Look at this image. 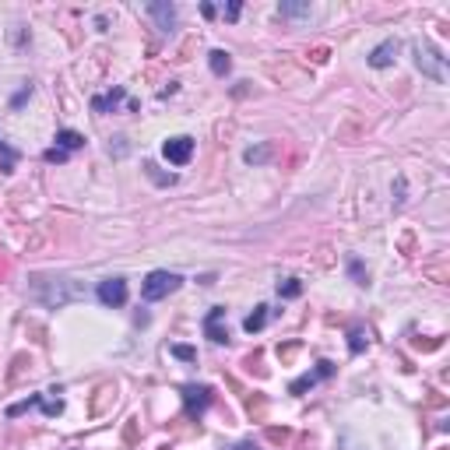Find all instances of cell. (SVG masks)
<instances>
[{
	"label": "cell",
	"mask_w": 450,
	"mask_h": 450,
	"mask_svg": "<svg viewBox=\"0 0 450 450\" xmlns=\"http://www.w3.org/2000/svg\"><path fill=\"white\" fill-rule=\"evenodd\" d=\"M299 292H303L299 278H285V282H278V296H285V299H296Z\"/></svg>",
	"instance_id": "9a60e30c"
},
{
	"label": "cell",
	"mask_w": 450,
	"mask_h": 450,
	"mask_svg": "<svg viewBox=\"0 0 450 450\" xmlns=\"http://www.w3.org/2000/svg\"><path fill=\"white\" fill-rule=\"evenodd\" d=\"M267 313H271V310H267V306L260 303V306H257V310H253V313L243 320V331H246V334H257V331H264V324H267Z\"/></svg>",
	"instance_id": "8fae6325"
},
{
	"label": "cell",
	"mask_w": 450,
	"mask_h": 450,
	"mask_svg": "<svg viewBox=\"0 0 450 450\" xmlns=\"http://www.w3.org/2000/svg\"><path fill=\"white\" fill-rule=\"evenodd\" d=\"M162 155H165V162H172V165H187V162L194 158V137H187V134L169 137V141L162 144Z\"/></svg>",
	"instance_id": "3957f363"
},
{
	"label": "cell",
	"mask_w": 450,
	"mask_h": 450,
	"mask_svg": "<svg viewBox=\"0 0 450 450\" xmlns=\"http://www.w3.org/2000/svg\"><path fill=\"white\" fill-rule=\"evenodd\" d=\"M179 285H183V278H179L176 271H151L144 278V285H141V296L148 303H155V299H165L169 292H176Z\"/></svg>",
	"instance_id": "6da1fadb"
},
{
	"label": "cell",
	"mask_w": 450,
	"mask_h": 450,
	"mask_svg": "<svg viewBox=\"0 0 450 450\" xmlns=\"http://www.w3.org/2000/svg\"><path fill=\"white\" fill-rule=\"evenodd\" d=\"M57 148L60 151H77V148H84V137L77 130H57Z\"/></svg>",
	"instance_id": "7c38bea8"
},
{
	"label": "cell",
	"mask_w": 450,
	"mask_h": 450,
	"mask_svg": "<svg viewBox=\"0 0 450 450\" xmlns=\"http://www.w3.org/2000/svg\"><path fill=\"white\" fill-rule=\"evenodd\" d=\"M123 99H127L123 84H117L113 92H106V96H96V99H92V110H96V113H110V110H117Z\"/></svg>",
	"instance_id": "9c48e42d"
},
{
	"label": "cell",
	"mask_w": 450,
	"mask_h": 450,
	"mask_svg": "<svg viewBox=\"0 0 450 450\" xmlns=\"http://www.w3.org/2000/svg\"><path fill=\"white\" fill-rule=\"evenodd\" d=\"M348 267H352V275H355V278H359V285H366V275H363V267H359V264H355V260H352V264H348Z\"/></svg>",
	"instance_id": "44dd1931"
},
{
	"label": "cell",
	"mask_w": 450,
	"mask_h": 450,
	"mask_svg": "<svg viewBox=\"0 0 450 450\" xmlns=\"http://www.w3.org/2000/svg\"><path fill=\"white\" fill-rule=\"evenodd\" d=\"M331 373H334V363H327V359H324V363H317V370H313V373L299 377V380H296V384H292L289 391H292V394H303V391H310V387H313L317 380H327Z\"/></svg>",
	"instance_id": "52a82bcc"
},
{
	"label": "cell",
	"mask_w": 450,
	"mask_h": 450,
	"mask_svg": "<svg viewBox=\"0 0 450 450\" xmlns=\"http://www.w3.org/2000/svg\"><path fill=\"white\" fill-rule=\"evenodd\" d=\"M232 450H260V447H253V443H236Z\"/></svg>",
	"instance_id": "603a6c76"
},
{
	"label": "cell",
	"mask_w": 450,
	"mask_h": 450,
	"mask_svg": "<svg viewBox=\"0 0 450 450\" xmlns=\"http://www.w3.org/2000/svg\"><path fill=\"white\" fill-rule=\"evenodd\" d=\"M348 348H352V355L363 352V348H366V331H352V334H348Z\"/></svg>",
	"instance_id": "2e32d148"
},
{
	"label": "cell",
	"mask_w": 450,
	"mask_h": 450,
	"mask_svg": "<svg viewBox=\"0 0 450 450\" xmlns=\"http://www.w3.org/2000/svg\"><path fill=\"white\" fill-rule=\"evenodd\" d=\"M179 394H183L187 415H201L211 405V387H204V384H183V387H179Z\"/></svg>",
	"instance_id": "277c9868"
},
{
	"label": "cell",
	"mask_w": 450,
	"mask_h": 450,
	"mask_svg": "<svg viewBox=\"0 0 450 450\" xmlns=\"http://www.w3.org/2000/svg\"><path fill=\"white\" fill-rule=\"evenodd\" d=\"M15 162H18V151L4 141V137H0V169H4V172H11L15 169Z\"/></svg>",
	"instance_id": "4fadbf2b"
},
{
	"label": "cell",
	"mask_w": 450,
	"mask_h": 450,
	"mask_svg": "<svg viewBox=\"0 0 450 450\" xmlns=\"http://www.w3.org/2000/svg\"><path fill=\"white\" fill-rule=\"evenodd\" d=\"M148 15L158 22L162 32H172V25H176V8L172 4H148Z\"/></svg>",
	"instance_id": "30bf717a"
},
{
	"label": "cell",
	"mask_w": 450,
	"mask_h": 450,
	"mask_svg": "<svg viewBox=\"0 0 450 450\" xmlns=\"http://www.w3.org/2000/svg\"><path fill=\"white\" fill-rule=\"evenodd\" d=\"M225 18H239V4H229L225 8Z\"/></svg>",
	"instance_id": "7402d4cb"
},
{
	"label": "cell",
	"mask_w": 450,
	"mask_h": 450,
	"mask_svg": "<svg viewBox=\"0 0 450 450\" xmlns=\"http://www.w3.org/2000/svg\"><path fill=\"white\" fill-rule=\"evenodd\" d=\"M394 53H398V43H394V39L380 43V46H377V50L370 53V67H377V70L391 67V63H394Z\"/></svg>",
	"instance_id": "ba28073f"
},
{
	"label": "cell",
	"mask_w": 450,
	"mask_h": 450,
	"mask_svg": "<svg viewBox=\"0 0 450 450\" xmlns=\"http://www.w3.org/2000/svg\"><path fill=\"white\" fill-rule=\"evenodd\" d=\"M282 15L285 18H299V15H310V8L306 4H282Z\"/></svg>",
	"instance_id": "ac0fdd59"
},
{
	"label": "cell",
	"mask_w": 450,
	"mask_h": 450,
	"mask_svg": "<svg viewBox=\"0 0 450 450\" xmlns=\"http://www.w3.org/2000/svg\"><path fill=\"white\" fill-rule=\"evenodd\" d=\"M169 352H172L176 359H183V363H194V359H197V352H194V348H187V345H172Z\"/></svg>",
	"instance_id": "e0dca14e"
},
{
	"label": "cell",
	"mask_w": 450,
	"mask_h": 450,
	"mask_svg": "<svg viewBox=\"0 0 450 450\" xmlns=\"http://www.w3.org/2000/svg\"><path fill=\"white\" fill-rule=\"evenodd\" d=\"M46 162H67V151H60V148H50V151H46Z\"/></svg>",
	"instance_id": "ffe728a7"
},
{
	"label": "cell",
	"mask_w": 450,
	"mask_h": 450,
	"mask_svg": "<svg viewBox=\"0 0 450 450\" xmlns=\"http://www.w3.org/2000/svg\"><path fill=\"white\" fill-rule=\"evenodd\" d=\"M229 67H232L229 53H225V50H211V70L222 77V74H229Z\"/></svg>",
	"instance_id": "5bb4252c"
},
{
	"label": "cell",
	"mask_w": 450,
	"mask_h": 450,
	"mask_svg": "<svg viewBox=\"0 0 450 450\" xmlns=\"http://www.w3.org/2000/svg\"><path fill=\"white\" fill-rule=\"evenodd\" d=\"M204 334H208V341H215V345H225V341H229V327H225V306H215V310L204 317Z\"/></svg>",
	"instance_id": "8992f818"
},
{
	"label": "cell",
	"mask_w": 450,
	"mask_h": 450,
	"mask_svg": "<svg viewBox=\"0 0 450 450\" xmlns=\"http://www.w3.org/2000/svg\"><path fill=\"white\" fill-rule=\"evenodd\" d=\"M415 63H419V70H422L426 77H433V81H443V77H447V63H443V57H440L429 43H415Z\"/></svg>",
	"instance_id": "7a4b0ae2"
},
{
	"label": "cell",
	"mask_w": 450,
	"mask_h": 450,
	"mask_svg": "<svg viewBox=\"0 0 450 450\" xmlns=\"http://www.w3.org/2000/svg\"><path fill=\"white\" fill-rule=\"evenodd\" d=\"M264 158H267V148H257V151L250 148L246 151V162H264Z\"/></svg>",
	"instance_id": "d6986e66"
},
{
	"label": "cell",
	"mask_w": 450,
	"mask_h": 450,
	"mask_svg": "<svg viewBox=\"0 0 450 450\" xmlns=\"http://www.w3.org/2000/svg\"><path fill=\"white\" fill-rule=\"evenodd\" d=\"M96 296H99L103 306H113L117 310V306L127 303V282L123 278H106V282H99V292Z\"/></svg>",
	"instance_id": "5b68a950"
}]
</instances>
